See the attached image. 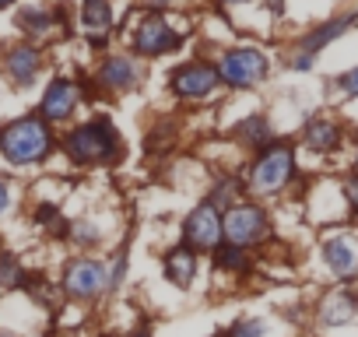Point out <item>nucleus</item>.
Returning a JSON list of instances; mask_svg holds the SVG:
<instances>
[{
    "instance_id": "nucleus-27",
    "label": "nucleus",
    "mask_w": 358,
    "mask_h": 337,
    "mask_svg": "<svg viewBox=\"0 0 358 337\" xmlns=\"http://www.w3.org/2000/svg\"><path fill=\"white\" fill-rule=\"evenodd\" d=\"M18 204V187L11 180V173H0V218H8Z\"/></svg>"
},
{
    "instance_id": "nucleus-15",
    "label": "nucleus",
    "mask_w": 358,
    "mask_h": 337,
    "mask_svg": "<svg viewBox=\"0 0 358 337\" xmlns=\"http://www.w3.org/2000/svg\"><path fill=\"white\" fill-rule=\"evenodd\" d=\"M320 257H323L327 271L341 285H351L358 278V236L355 232H334V236H327L323 246H320Z\"/></svg>"
},
{
    "instance_id": "nucleus-36",
    "label": "nucleus",
    "mask_w": 358,
    "mask_h": 337,
    "mask_svg": "<svg viewBox=\"0 0 358 337\" xmlns=\"http://www.w3.org/2000/svg\"><path fill=\"white\" fill-rule=\"evenodd\" d=\"M0 337H18V334H8V330H0Z\"/></svg>"
},
{
    "instance_id": "nucleus-12",
    "label": "nucleus",
    "mask_w": 358,
    "mask_h": 337,
    "mask_svg": "<svg viewBox=\"0 0 358 337\" xmlns=\"http://www.w3.org/2000/svg\"><path fill=\"white\" fill-rule=\"evenodd\" d=\"M74 18H78V36L92 53H109L113 39L120 32V15L116 0H74Z\"/></svg>"
},
{
    "instance_id": "nucleus-17",
    "label": "nucleus",
    "mask_w": 358,
    "mask_h": 337,
    "mask_svg": "<svg viewBox=\"0 0 358 337\" xmlns=\"http://www.w3.org/2000/svg\"><path fill=\"white\" fill-rule=\"evenodd\" d=\"M355 25H358V11H351V15H337V18H327V22L306 29V32L295 39V50H299V53H309V57H320L327 46H334V43H337L341 36H348Z\"/></svg>"
},
{
    "instance_id": "nucleus-34",
    "label": "nucleus",
    "mask_w": 358,
    "mask_h": 337,
    "mask_svg": "<svg viewBox=\"0 0 358 337\" xmlns=\"http://www.w3.org/2000/svg\"><path fill=\"white\" fill-rule=\"evenodd\" d=\"M260 4L267 8L271 18H281V15H285V0H260Z\"/></svg>"
},
{
    "instance_id": "nucleus-28",
    "label": "nucleus",
    "mask_w": 358,
    "mask_h": 337,
    "mask_svg": "<svg viewBox=\"0 0 358 337\" xmlns=\"http://www.w3.org/2000/svg\"><path fill=\"white\" fill-rule=\"evenodd\" d=\"M341 197H344V204H348V215L358 222V173H355V168L341 180Z\"/></svg>"
},
{
    "instance_id": "nucleus-22",
    "label": "nucleus",
    "mask_w": 358,
    "mask_h": 337,
    "mask_svg": "<svg viewBox=\"0 0 358 337\" xmlns=\"http://www.w3.org/2000/svg\"><path fill=\"white\" fill-rule=\"evenodd\" d=\"M208 260L215 264L218 274H229V278H236V281H250V278L257 274V253L239 250V246H229V243H222Z\"/></svg>"
},
{
    "instance_id": "nucleus-26",
    "label": "nucleus",
    "mask_w": 358,
    "mask_h": 337,
    "mask_svg": "<svg viewBox=\"0 0 358 337\" xmlns=\"http://www.w3.org/2000/svg\"><path fill=\"white\" fill-rule=\"evenodd\" d=\"M215 337H271V323L264 316H239Z\"/></svg>"
},
{
    "instance_id": "nucleus-1",
    "label": "nucleus",
    "mask_w": 358,
    "mask_h": 337,
    "mask_svg": "<svg viewBox=\"0 0 358 337\" xmlns=\"http://www.w3.org/2000/svg\"><path fill=\"white\" fill-rule=\"evenodd\" d=\"M57 155H64L67 165L78 168V173H92V168H116L127 158V141H123L120 127L113 123V116L92 113V116L71 123L67 130H60Z\"/></svg>"
},
{
    "instance_id": "nucleus-6",
    "label": "nucleus",
    "mask_w": 358,
    "mask_h": 337,
    "mask_svg": "<svg viewBox=\"0 0 358 337\" xmlns=\"http://www.w3.org/2000/svg\"><path fill=\"white\" fill-rule=\"evenodd\" d=\"M271 239H274V215L267 204L246 197V201L222 211V243L260 253Z\"/></svg>"
},
{
    "instance_id": "nucleus-13",
    "label": "nucleus",
    "mask_w": 358,
    "mask_h": 337,
    "mask_svg": "<svg viewBox=\"0 0 358 337\" xmlns=\"http://www.w3.org/2000/svg\"><path fill=\"white\" fill-rule=\"evenodd\" d=\"M179 243L183 246H190L194 253H201L204 260L222 246V211L211 204V201H197L187 215H183V222H179Z\"/></svg>"
},
{
    "instance_id": "nucleus-32",
    "label": "nucleus",
    "mask_w": 358,
    "mask_h": 337,
    "mask_svg": "<svg viewBox=\"0 0 358 337\" xmlns=\"http://www.w3.org/2000/svg\"><path fill=\"white\" fill-rule=\"evenodd\" d=\"M316 67V57H309V53H299V50H292V57H288V71H295V74H309Z\"/></svg>"
},
{
    "instance_id": "nucleus-35",
    "label": "nucleus",
    "mask_w": 358,
    "mask_h": 337,
    "mask_svg": "<svg viewBox=\"0 0 358 337\" xmlns=\"http://www.w3.org/2000/svg\"><path fill=\"white\" fill-rule=\"evenodd\" d=\"M25 4V0H0V15H4V11H18Z\"/></svg>"
},
{
    "instance_id": "nucleus-16",
    "label": "nucleus",
    "mask_w": 358,
    "mask_h": 337,
    "mask_svg": "<svg viewBox=\"0 0 358 337\" xmlns=\"http://www.w3.org/2000/svg\"><path fill=\"white\" fill-rule=\"evenodd\" d=\"M271 141H278V130H274V120H271L264 109L243 113V116L229 127V144H236V148L246 151V155L267 148Z\"/></svg>"
},
{
    "instance_id": "nucleus-25",
    "label": "nucleus",
    "mask_w": 358,
    "mask_h": 337,
    "mask_svg": "<svg viewBox=\"0 0 358 337\" xmlns=\"http://www.w3.org/2000/svg\"><path fill=\"white\" fill-rule=\"evenodd\" d=\"M22 271H25V264L18 260V253L0 246V295H11V292H18Z\"/></svg>"
},
{
    "instance_id": "nucleus-18",
    "label": "nucleus",
    "mask_w": 358,
    "mask_h": 337,
    "mask_svg": "<svg viewBox=\"0 0 358 337\" xmlns=\"http://www.w3.org/2000/svg\"><path fill=\"white\" fill-rule=\"evenodd\" d=\"M299 144H302L306 151L327 158V155L341 151V144H344V127H341L334 116H309V120L302 123Z\"/></svg>"
},
{
    "instance_id": "nucleus-10",
    "label": "nucleus",
    "mask_w": 358,
    "mask_h": 337,
    "mask_svg": "<svg viewBox=\"0 0 358 337\" xmlns=\"http://www.w3.org/2000/svg\"><path fill=\"white\" fill-rule=\"evenodd\" d=\"M81 85L74 74H50L43 81V92H39V102H36V113L57 127V130H67L71 123H78V113H81Z\"/></svg>"
},
{
    "instance_id": "nucleus-7",
    "label": "nucleus",
    "mask_w": 358,
    "mask_h": 337,
    "mask_svg": "<svg viewBox=\"0 0 358 337\" xmlns=\"http://www.w3.org/2000/svg\"><path fill=\"white\" fill-rule=\"evenodd\" d=\"M165 92L179 106H201L222 92V78L215 67V57H187L165 74Z\"/></svg>"
},
{
    "instance_id": "nucleus-3",
    "label": "nucleus",
    "mask_w": 358,
    "mask_h": 337,
    "mask_svg": "<svg viewBox=\"0 0 358 337\" xmlns=\"http://www.w3.org/2000/svg\"><path fill=\"white\" fill-rule=\"evenodd\" d=\"M299 180H302V176H299V155H295V144H292L288 137L271 141L267 148L246 155V162H243L246 197H253V201H260V204L285 197Z\"/></svg>"
},
{
    "instance_id": "nucleus-31",
    "label": "nucleus",
    "mask_w": 358,
    "mask_h": 337,
    "mask_svg": "<svg viewBox=\"0 0 358 337\" xmlns=\"http://www.w3.org/2000/svg\"><path fill=\"white\" fill-rule=\"evenodd\" d=\"M211 4H215V11L225 18V25L232 29L229 15H232V11H239V8H253V4H260V0H211Z\"/></svg>"
},
{
    "instance_id": "nucleus-4",
    "label": "nucleus",
    "mask_w": 358,
    "mask_h": 337,
    "mask_svg": "<svg viewBox=\"0 0 358 337\" xmlns=\"http://www.w3.org/2000/svg\"><path fill=\"white\" fill-rule=\"evenodd\" d=\"M127 50L141 60V64H155L165 60L172 53H179L190 39V29H179L172 25L169 15H148V11H130V22L123 29Z\"/></svg>"
},
{
    "instance_id": "nucleus-11",
    "label": "nucleus",
    "mask_w": 358,
    "mask_h": 337,
    "mask_svg": "<svg viewBox=\"0 0 358 337\" xmlns=\"http://www.w3.org/2000/svg\"><path fill=\"white\" fill-rule=\"evenodd\" d=\"M144 64L130 53V50H109L95 60L92 67V81L102 88L106 99H120V95H130L144 85Z\"/></svg>"
},
{
    "instance_id": "nucleus-19",
    "label": "nucleus",
    "mask_w": 358,
    "mask_h": 337,
    "mask_svg": "<svg viewBox=\"0 0 358 337\" xmlns=\"http://www.w3.org/2000/svg\"><path fill=\"white\" fill-rule=\"evenodd\" d=\"M316 320L323 327H348L351 320H358V292L351 285H337L330 288L320 302H316Z\"/></svg>"
},
{
    "instance_id": "nucleus-5",
    "label": "nucleus",
    "mask_w": 358,
    "mask_h": 337,
    "mask_svg": "<svg viewBox=\"0 0 358 337\" xmlns=\"http://www.w3.org/2000/svg\"><path fill=\"white\" fill-rule=\"evenodd\" d=\"M215 67H218V78H222V92H257V88L267 85V78L274 71L271 53L260 43L218 46Z\"/></svg>"
},
{
    "instance_id": "nucleus-21",
    "label": "nucleus",
    "mask_w": 358,
    "mask_h": 337,
    "mask_svg": "<svg viewBox=\"0 0 358 337\" xmlns=\"http://www.w3.org/2000/svg\"><path fill=\"white\" fill-rule=\"evenodd\" d=\"M204 201H211L218 211L246 201V183H243V168H215L211 183L204 190Z\"/></svg>"
},
{
    "instance_id": "nucleus-2",
    "label": "nucleus",
    "mask_w": 358,
    "mask_h": 337,
    "mask_svg": "<svg viewBox=\"0 0 358 337\" xmlns=\"http://www.w3.org/2000/svg\"><path fill=\"white\" fill-rule=\"evenodd\" d=\"M57 148H60V130L50 127L36 109L0 123V162L11 173H29V168L50 165Z\"/></svg>"
},
{
    "instance_id": "nucleus-24",
    "label": "nucleus",
    "mask_w": 358,
    "mask_h": 337,
    "mask_svg": "<svg viewBox=\"0 0 358 337\" xmlns=\"http://www.w3.org/2000/svg\"><path fill=\"white\" fill-rule=\"evenodd\" d=\"M127 281H130V246L120 243V246L113 250V257L106 260V288H109V295L123 292Z\"/></svg>"
},
{
    "instance_id": "nucleus-23",
    "label": "nucleus",
    "mask_w": 358,
    "mask_h": 337,
    "mask_svg": "<svg viewBox=\"0 0 358 337\" xmlns=\"http://www.w3.org/2000/svg\"><path fill=\"white\" fill-rule=\"evenodd\" d=\"M67 243H71L78 253H95V250H102V246L109 243V236H106V225H102L99 218L85 215V218H71V236H67Z\"/></svg>"
},
{
    "instance_id": "nucleus-8",
    "label": "nucleus",
    "mask_w": 358,
    "mask_h": 337,
    "mask_svg": "<svg viewBox=\"0 0 358 337\" xmlns=\"http://www.w3.org/2000/svg\"><path fill=\"white\" fill-rule=\"evenodd\" d=\"M60 299L74 302V306H95L109 295L106 288V260L95 253H74L64 260L60 278H57Z\"/></svg>"
},
{
    "instance_id": "nucleus-29",
    "label": "nucleus",
    "mask_w": 358,
    "mask_h": 337,
    "mask_svg": "<svg viewBox=\"0 0 358 337\" xmlns=\"http://www.w3.org/2000/svg\"><path fill=\"white\" fill-rule=\"evenodd\" d=\"M183 0H134L137 11H148V15H172Z\"/></svg>"
},
{
    "instance_id": "nucleus-9",
    "label": "nucleus",
    "mask_w": 358,
    "mask_h": 337,
    "mask_svg": "<svg viewBox=\"0 0 358 337\" xmlns=\"http://www.w3.org/2000/svg\"><path fill=\"white\" fill-rule=\"evenodd\" d=\"M0 78H4L15 92H32L46 78V50L25 39L4 43L0 46Z\"/></svg>"
},
{
    "instance_id": "nucleus-37",
    "label": "nucleus",
    "mask_w": 358,
    "mask_h": 337,
    "mask_svg": "<svg viewBox=\"0 0 358 337\" xmlns=\"http://www.w3.org/2000/svg\"><path fill=\"white\" fill-rule=\"evenodd\" d=\"M355 173H358V158H355Z\"/></svg>"
},
{
    "instance_id": "nucleus-33",
    "label": "nucleus",
    "mask_w": 358,
    "mask_h": 337,
    "mask_svg": "<svg viewBox=\"0 0 358 337\" xmlns=\"http://www.w3.org/2000/svg\"><path fill=\"white\" fill-rule=\"evenodd\" d=\"M127 337H155V327H151V320H137L134 327H130V334Z\"/></svg>"
},
{
    "instance_id": "nucleus-30",
    "label": "nucleus",
    "mask_w": 358,
    "mask_h": 337,
    "mask_svg": "<svg viewBox=\"0 0 358 337\" xmlns=\"http://www.w3.org/2000/svg\"><path fill=\"white\" fill-rule=\"evenodd\" d=\"M334 88L344 95V99H358V64L351 67V71H344V74H337V81H334Z\"/></svg>"
},
{
    "instance_id": "nucleus-20",
    "label": "nucleus",
    "mask_w": 358,
    "mask_h": 337,
    "mask_svg": "<svg viewBox=\"0 0 358 337\" xmlns=\"http://www.w3.org/2000/svg\"><path fill=\"white\" fill-rule=\"evenodd\" d=\"M15 29H18V39L43 46L46 39L57 36L53 8H50V4H22V8L15 11Z\"/></svg>"
},
{
    "instance_id": "nucleus-14",
    "label": "nucleus",
    "mask_w": 358,
    "mask_h": 337,
    "mask_svg": "<svg viewBox=\"0 0 358 337\" xmlns=\"http://www.w3.org/2000/svg\"><path fill=\"white\" fill-rule=\"evenodd\" d=\"M201 271H204V257L194 253L190 246L183 243H172L162 250V278L169 288L176 292H190L197 281H201Z\"/></svg>"
}]
</instances>
